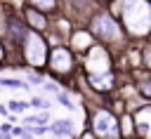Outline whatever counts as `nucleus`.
<instances>
[{"mask_svg":"<svg viewBox=\"0 0 151 139\" xmlns=\"http://www.w3.org/2000/svg\"><path fill=\"white\" fill-rule=\"evenodd\" d=\"M118 14L132 38L151 33V2L149 0H118Z\"/></svg>","mask_w":151,"mask_h":139,"instance_id":"1","label":"nucleus"},{"mask_svg":"<svg viewBox=\"0 0 151 139\" xmlns=\"http://www.w3.org/2000/svg\"><path fill=\"white\" fill-rule=\"evenodd\" d=\"M87 33L92 38H99L101 42H120L123 40V26L109 12L92 14V21H90V31Z\"/></svg>","mask_w":151,"mask_h":139,"instance_id":"2","label":"nucleus"},{"mask_svg":"<svg viewBox=\"0 0 151 139\" xmlns=\"http://www.w3.org/2000/svg\"><path fill=\"white\" fill-rule=\"evenodd\" d=\"M90 134L97 139H120V123L111 111L97 108L90 120Z\"/></svg>","mask_w":151,"mask_h":139,"instance_id":"3","label":"nucleus"},{"mask_svg":"<svg viewBox=\"0 0 151 139\" xmlns=\"http://www.w3.org/2000/svg\"><path fill=\"white\" fill-rule=\"evenodd\" d=\"M47 52H50V49H47L45 38H42L38 31H28L26 38H24V42H21V54H24L26 64L33 66V68L45 66V64H47Z\"/></svg>","mask_w":151,"mask_h":139,"instance_id":"4","label":"nucleus"},{"mask_svg":"<svg viewBox=\"0 0 151 139\" xmlns=\"http://www.w3.org/2000/svg\"><path fill=\"white\" fill-rule=\"evenodd\" d=\"M111 66H113V59H111L109 49H104L101 45H92L87 49V57H85L87 75H106V73H111Z\"/></svg>","mask_w":151,"mask_h":139,"instance_id":"5","label":"nucleus"},{"mask_svg":"<svg viewBox=\"0 0 151 139\" xmlns=\"http://www.w3.org/2000/svg\"><path fill=\"white\" fill-rule=\"evenodd\" d=\"M47 66L54 75H68L73 71V52L64 45H57L47 52Z\"/></svg>","mask_w":151,"mask_h":139,"instance_id":"6","label":"nucleus"},{"mask_svg":"<svg viewBox=\"0 0 151 139\" xmlns=\"http://www.w3.org/2000/svg\"><path fill=\"white\" fill-rule=\"evenodd\" d=\"M24 16H26V21H28V26H31V31H45L47 28V16L42 14V12H38V9H33V7H26L24 9Z\"/></svg>","mask_w":151,"mask_h":139,"instance_id":"7","label":"nucleus"},{"mask_svg":"<svg viewBox=\"0 0 151 139\" xmlns=\"http://www.w3.org/2000/svg\"><path fill=\"white\" fill-rule=\"evenodd\" d=\"M87 82L97 92H109V90H113L116 80H113V73H106V75H87Z\"/></svg>","mask_w":151,"mask_h":139,"instance_id":"8","label":"nucleus"},{"mask_svg":"<svg viewBox=\"0 0 151 139\" xmlns=\"http://www.w3.org/2000/svg\"><path fill=\"white\" fill-rule=\"evenodd\" d=\"M73 120H68V118H61V120H54L52 125H47V132H52V134H57V137H68V134H73Z\"/></svg>","mask_w":151,"mask_h":139,"instance_id":"9","label":"nucleus"},{"mask_svg":"<svg viewBox=\"0 0 151 139\" xmlns=\"http://www.w3.org/2000/svg\"><path fill=\"white\" fill-rule=\"evenodd\" d=\"M94 45V38L87 31H76L73 35V49H90Z\"/></svg>","mask_w":151,"mask_h":139,"instance_id":"10","label":"nucleus"},{"mask_svg":"<svg viewBox=\"0 0 151 139\" xmlns=\"http://www.w3.org/2000/svg\"><path fill=\"white\" fill-rule=\"evenodd\" d=\"M57 0H28V7H33V9H38V12H42V14H47V12H54L57 9Z\"/></svg>","mask_w":151,"mask_h":139,"instance_id":"11","label":"nucleus"},{"mask_svg":"<svg viewBox=\"0 0 151 139\" xmlns=\"http://www.w3.org/2000/svg\"><path fill=\"white\" fill-rule=\"evenodd\" d=\"M57 101H59V104H64L68 111H76V104H73V99H71L66 92H57Z\"/></svg>","mask_w":151,"mask_h":139,"instance_id":"12","label":"nucleus"},{"mask_svg":"<svg viewBox=\"0 0 151 139\" xmlns=\"http://www.w3.org/2000/svg\"><path fill=\"white\" fill-rule=\"evenodd\" d=\"M31 106H33V108H40V111H47V108H50V101H47L45 97H33V99H31Z\"/></svg>","mask_w":151,"mask_h":139,"instance_id":"13","label":"nucleus"},{"mask_svg":"<svg viewBox=\"0 0 151 139\" xmlns=\"http://www.w3.org/2000/svg\"><path fill=\"white\" fill-rule=\"evenodd\" d=\"M26 106H28V101H21V99H12L9 101V111L12 113H21V111H26Z\"/></svg>","mask_w":151,"mask_h":139,"instance_id":"14","label":"nucleus"},{"mask_svg":"<svg viewBox=\"0 0 151 139\" xmlns=\"http://www.w3.org/2000/svg\"><path fill=\"white\" fill-rule=\"evenodd\" d=\"M24 82H26V85H42L45 80H42V75H40V73H28Z\"/></svg>","mask_w":151,"mask_h":139,"instance_id":"15","label":"nucleus"},{"mask_svg":"<svg viewBox=\"0 0 151 139\" xmlns=\"http://www.w3.org/2000/svg\"><path fill=\"white\" fill-rule=\"evenodd\" d=\"M142 64L151 71V45H146V47L142 49Z\"/></svg>","mask_w":151,"mask_h":139,"instance_id":"16","label":"nucleus"},{"mask_svg":"<svg viewBox=\"0 0 151 139\" xmlns=\"http://www.w3.org/2000/svg\"><path fill=\"white\" fill-rule=\"evenodd\" d=\"M5 33H7V19H5V12L0 7V35H5Z\"/></svg>","mask_w":151,"mask_h":139,"instance_id":"17","label":"nucleus"},{"mask_svg":"<svg viewBox=\"0 0 151 139\" xmlns=\"http://www.w3.org/2000/svg\"><path fill=\"white\" fill-rule=\"evenodd\" d=\"M42 87H45L47 92H52V94H57V92H59V87H57L54 82H42Z\"/></svg>","mask_w":151,"mask_h":139,"instance_id":"18","label":"nucleus"},{"mask_svg":"<svg viewBox=\"0 0 151 139\" xmlns=\"http://www.w3.org/2000/svg\"><path fill=\"white\" fill-rule=\"evenodd\" d=\"M21 139H35V137H33V134H31V132H28V130H26V132H24V134H21Z\"/></svg>","mask_w":151,"mask_h":139,"instance_id":"19","label":"nucleus"},{"mask_svg":"<svg viewBox=\"0 0 151 139\" xmlns=\"http://www.w3.org/2000/svg\"><path fill=\"white\" fill-rule=\"evenodd\" d=\"M5 59V47H2V42H0V61Z\"/></svg>","mask_w":151,"mask_h":139,"instance_id":"20","label":"nucleus"},{"mask_svg":"<svg viewBox=\"0 0 151 139\" xmlns=\"http://www.w3.org/2000/svg\"><path fill=\"white\" fill-rule=\"evenodd\" d=\"M149 2H151V0H149Z\"/></svg>","mask_w":151,"mask_h":139,"instance_id":"21","label":"nucleus"}]
</instances>
